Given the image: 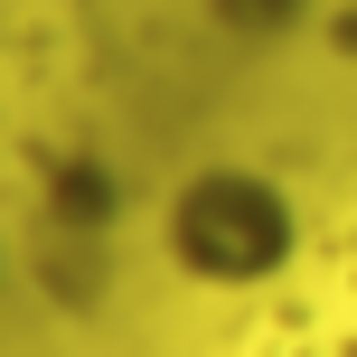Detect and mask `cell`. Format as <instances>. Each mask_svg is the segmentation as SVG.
<instances>
[{"label":"cell","instance_id":"6da1fadb","mask_svg":"<svg viewBox=\"0 0 357 357\" xmlns=\"http://www.w3.org/2000/svg\"><path fill=\"white\" fill-rule=\"evenodd\" d=\"M160 245H169V264L188 282L254 291V282H273L291 264L301 216H291V197L264 169H188L169 188V207H160Z\"/></svg>","mask_w":357,"mask_h":357},{"label":"cell","instance_id":"7a4b0ae2","mask_svg":"<svg viewBox=\"0 0 357 357\" xmlns=\"http://www.w3.org/2000/svg\"><path fill=\"white\" fill-rule=\"evenodd\" d=\"M104 207H113V197H104V169H94V178L75 169L66 188H56V216H104Z\"/></svg>","mask_w":357,"mask_h":357},{"label":"cell","instance_id":"3957f363","mask_svg":"<svg viewBox=\"0 0 357 357\" xmlns=\"http://www.w3.org/2000/svg\"><path fill=\"white\" fill-rule=\"evenodd\" d=\"M273 0H216V19H235V29H245V19H264Z\"/></svg>","mask_w":357,"mask_h":357}]
</instances>
